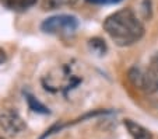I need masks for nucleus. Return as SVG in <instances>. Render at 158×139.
Returning a JSON list of instances; mask_svg holds the SVG:
<instances>
[{
	"label": "nucleus",
	"instance_id": "nucleus-1",
	"mask_svg": "<svg viewBox=\"0 0 158 139\" xmlns=\"http://www.w3.org/2000/svg\"><path fill=\"white\" fill-rule=\"evenodd\" d=\"M104 30L119 46H130L139 42L144 35L143 23L130 9L119 10L106 17L104 21Z\"/></svg>",
	"mask_w": 158,
	"mask_h": 139
},
{
	"label": "nucleus",
	"instance_id": "nucleus-2",
	"mask_svg": "<svg viewBox=\"0 0 158 139\" xmlns=\"http://www.w3.org/2000/svg\"><path fill=\"white\" fill-rule=\"evenodd\" d=\"M78 28V20L74 15L69 14H57L44 20L41 24V30L52 35H73Z\"/></svg>",
	"mask_w": 158,
	"mask_h": 139
},
{
	"label": "nucleus",
	"instance_id": "nucleus-3",
	"mask_svg": "<svg viewBox=\"0 0 158 139\" xmlns=\"http://www.w3.org/2000/svg\"><path fill=\"white\" fill-rule=\"evenodd\" d=\"M129 82L136 89L151 94L158 90V75L155 70H144L140 67H131L127 73Z\"/></svg>",
	"mask_w": 158,
	"mask_h": 139
},
{
	"label": "nucleus",
	"instance_id": "nucleus-4",
	"mask_svg": "<svg viewBox=\"0 0 158 139\" xmlns=\"http://www.w3.org/2000/svg\"><path fill=\"white\" fill-rule=\"evenodd\" d=\"M0 127L10 135L21 133L27 128L24 119L14 110H2L0 111Z\"/></svg>",
	"mask_w": 158,
	"mask_h": 139
},
{
	"label": "nucleus",
	"instance_id": "nucleus-5",
	"mask_svg": "<svg viewBox=\"0 0 158 139\" xmlns=\"http://www.w3.org/2000/svg\"><path fill=\"white\" fill-rule=\"evenodd\" d=\"M125 127L133 139H152V135L148 129L131 119H125Z\"/></svg>",
	"mask_w": 158,
	"mask_h": 139
},
{
	"label": "nucleus",
	"instance_id": "nucleus-6",
	"mask_svg": "<svg viewBox=\"0 0 158 139\" xmlns=\"http://www.w3.org/2000/svg\"><path fill=\"white\" fill-rule=\"evenodd\" d=\"M2 6H4L7 10L17 13H23L32 7L36 3V0H0Z\"/></svg>",
	"mask_w": 158,
	"mask_h": 139
},
{
	"label": "nucleus",
	"instance_id": "nucleus-7",
	"mask_svg": "<svg viewBox=\"0 0 158 139\" xmlns=\"http://www.w3.org/2000/svg\"><path fill=\"white\" fill-rule=\"evenodd\" d=\"M78 0H42V7L45 10H56L62 7H72Z\"/></svg>",
	"mask_w": 158,
	"mask_h": 139
},
{
	"label": "nucleus",
	"instance_id": "nucleus-8",
	"mask_svg": "<svg viewBox=\"0 0 158 139\" xmlns=\"http://www.w3.org/2000/svg\"><path fill=\"white\" fill-rule=\"evenodd\" d=\"M24 96H25V100H27V103H28V106H30V108L34 112H39V114H49V108H46V107H45L44 104L41 103V101L36 100V98L32 96V94L24 93Z\"/></svg>",
	"mask_w": 158,
	"mask_h": 139
},
{
	"label": "nucleus",
	"instance_id": "nucleus-9",
	"mask_svg": "<svg viewBox=\"0 0 158 139\" xmlns=\"http://www.w3.org/2000/svg\"><path fill=\"white\" fill-rule=\"evenodd\" d=\"M88 48L91 49V52L99 55V56L105 55L106 54V51H108L106 44H105V41L104 39H101V38H91L88 41Z\"/></svg>",
	"mask_w": 158,
	"mask_h": 139
},
{
	"label": "nucleus",
	"instance_id": "nucleus-10",
	"mask_svg": "<svg viewBox=\"0 0 158 139\" xmlns=\"http://www.w3.org/2000/svg\"><path fill=\"white\" fill-rule=\"evenodd\" d=\"M87 2L93 4H114V3H119L120 0H87Z\"/></svg>",
	"mask_w": 158,
	"mask_h": 139
},
{
	"label": "nucleus",
	"instance_id": "nucleus-11",
	"mask_svg": "<svg viewBox=\"0 0 158 139\" xmlns=\"http://www.w3.org/2000/svg\"><path fill=\"white\" fill-rule=\"evenodd\" d=\"M152 70H155L158 75V56H155L154 61H152Z\"/></svg>",
	"mask_w": 158,
	"mask_h": 139
},
{
	"label": "nucleus",
	"instance_id": "nucleus-12",
	"mask_svg": "<svg viewBox=\"0 0 158 139\" xmlns=\"http://www.w3.org/2000/svg\"><path fill=\"white\" fill-rule=\"evenodd\" d=\"M4 59H6V55H4V51H0V63H3Z\"/></svg>",
	"mask_w": 158,
	"mask_h": 139
},
{
	"label": "nucleus",
	"instance_id": "nucleus-13",
	"mask_svg": "<svg viewBox=\"0 0 158 139\" xmlns=\"http://www.w3.org/2000/svg\"><path fill=\"white\" fill-rule=\"evenodd\" d=\"M0 139H4V138H2V136H0Z\"/></svg>",
	"mask_w": 158,
	"mask_h": 139
}]
</instances>
